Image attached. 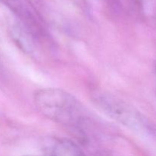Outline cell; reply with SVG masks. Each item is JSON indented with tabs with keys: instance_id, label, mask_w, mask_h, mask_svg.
Instances as JSON below:
<instances>
[{
	"instance_id": "5b68a950",
	"label": "cell",
	"mask_w": 156,
	"mask_h": 156,
	"mask_svg": "<svg viewBox=\"0 0 156 156\" xmlns=\"http://www.w3.org/2000/svg\"><path fill=\"white\" fill-rule=\"evenodd\" d=\"M0 1L21 18H27L29 17L28 11L27 10L21 0H0Z\"/></svg>"
},
{
	"instance_id": "3957f363",
	"label": "cell",
	"mask_w": 156,
	"mask_h": 156,
	"mask_svg": "<svg viewBox=\"0 0 156 156\" xmlns=\"http://www.w3.org/2000/svg\"><path fill=\"white\" fill-rule=\"evenodd\" d=\"M49 151V156H87L77 144L67 139H55Z\"/></svg>"
},
{
	"instance_id": "8992f818",
	"label": "cell",
	"mask_w": 156,
	"mask_h": 156,
	"mask_svg": "<svg viewBox=\"0 0 156 156\" xmlns=\"http://www.w3.org/2000/svg\"><path fill=\"white\" fill-rule=\"evenodd\" d=\"M24 156H37V155H24Z\"/></svg>"
},
{
	"instance_id": "7a4b0ae2",
	"label": "cell",
	"mask_w": 156,
	"mask_h": 156,
	"mask_svg": "<svg viewBox=\"0 0 156 156\" xmlns=\"http://www.w3.org/2000/svg\"><path fill=\"white\" fill-rule=\"evenodd\" d=\"M94 103L107 116L136 133H151L152 126L146 117L122 99L108 93L94 96Z\"/></svg>"
},
{
	"instance_id": "277c9868",
	"label": "cell",
	"mask_w": 156,
	"mask_h": 156,
	"mask_svg": "<svg viewBox=\"0 0 156 156\" xmlns=\"http://www.w3.org/2000/svg\"><path fill=\"white\" fill-rule=\"evenodd\" d=\"M27 35L25 32L23 30L21 27L18 26H15L12 29V37H13L14 41L18 44L21 48L24 49V50H30V42L27 38Z\"/></svg>"
},
{
	"instance_id": "6da1fadb",
	"label": "cell",
	"mask_w": 156,
	"mask_h": 156,
	"mask_svg": "<svg viewBox=\"0 0 156 156\" xmlns=\"http://www.w3.org/2000/svg\"><path fill=\"white\" fill-rule=\"evenodd\" d=\"M34 101L38 111L52 121L64 126H79L84 119V108L76 97L56 88L35 91Z\"/></svg>"
}]
</instances>
